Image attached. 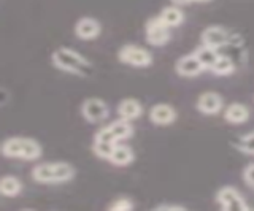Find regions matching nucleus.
I'll list each match as a JSON object with an SVG mask.
<instances>
[{"label": "nucleus", "mask_w": 254, "mask_h": 211, "mask_svg": "<svg viewBox=\"0 0 254 211\" xmlns=\"http://www.w3.org/2000/svg\"><path fill=\"white\" fill-rule=\"evenodd\" d=\"M51 62L56 68L62 70V72L81 78L89 75V70L92 68V64L89 60L70 48H58L53 53Z\"/></svg>", "instance_id": "obj_1"}, {"label": "nucleus", "mask_w": 254, "mask_h": 211, "mask_svg": "<svg viewBox=\"0 0 254 211\" xmlns=\"http://www.w3.org/2000/svg\"><path fill=\"white\" fill-rule=\"evenodd\" d=\"M118 59L121 64L137 68H148L153 65V54L138 45H124L118 51Z\"/></svg>", "instance_id": "obj_2"}, {"label": "nucleus", "mask_w": 254, "mask_h": 211, "mask_svg": "<svg viewBox=\"0 0 254 211\" xmlns=\"http://www.w3.org/2000/svg\"><path fill=\"white\" fill-rule=\"evenodd\" d=\"M145 37H146V43L149 46H165L172 40V32L170 27L165 24L161 16H154L146 21L145 24Z\"/></svg>", "instance_id": "obj_3"}, {"label": "nucleus", "mask_w": 254, "mask_h": 211, "mask_svg": "<svg viewBox=\"0 0 254 211\" xmlns=\"http://www.w3.org/2000/svg\"><path fill=\"white\" fill-rule=\"evenodd\" d=\"M79 111H81L83 118L91 124H100L103 121H107L110 116L108 105L102 99H97V97L86 99L81 104Z\"/></svg>", "instance_id": "obj_4"}, {"label": "nucleus", "mask_w": 254, "mask_h": 211, "mask_svg": "<svg viewBox=\"0 0 254 211\" xmlns=\"http://www.w3.org/2000/svg\"><path fill=\"white\" fill-rule=\"evenodd\" d=\"M216 202L218 205L226 210V211H246L250 210L248 203L245 202V199L240 195L237 189L230 186L221 187V189L216 192Z\"/></svg>", "instance_id": "obj_5"}, {"label": "nucleus", "mask_w": 254, "mask_h": 211, "mask_svg": "<svg viewBox=\"0 0 254 211\" xmlns=\"http://www.w3.org/2000/svg\"><path fill=\"white\" fill-rule=\"evenodd\" d=\"M200 42H202V45L210 46V48L219 50L222 46L230 45V42H232V35L221 26H210L202 32Z\"/></svg>", "instance_id": "obj_6"}, {"label": "nucleus", "mask_w": 254, "mask_h": 211, "mask_svg": "<svg viewBox=\"0 0 254 211\" xmlns=\"http://www.w3.org/2000/svg\"><path fill=\"white\" fill-rule=\"evenodd\" d=\"M175 72L183 78H195L198 75H202L205 72V68L194 56V53H190L178 59V62L175 64Z\"/></svg>", "instance_id": "obj_7"}, {"label": "nucleus", "mask_w": 254, "mask_h": 211, "mask_svg": "<svg viewBox=\"0 0 254 211\" xmlns=\"http://www.w3.org/2000/svg\"><path fill=\"white\" fill-rule=\"evenodd\" d=\"M177 119V111L175 108L169 104H156L154 106H151L149 110V121L154 124V126H172Z\"/></svg>", "instance_id": "obj_8"}, {"label": "nucleus", "mask_w": 254, "mask_h": 211, "mask_svg": "<svg viewBox=\"0 0 254 211\" xmlns=\"http://www.w3.org/2000/svg\"><path fill=\"white\" fill-rule=\"evenodd\" d=\"M102 32L100 22L95 18H89L84 16L81 19L76 21L75 24V35L79 38V40H95Z\"/></svg>", "instance_id": "obj_9"}, {"label": "nucleus", "mask_w": 254, "mask_h": 211, "mask_svg": "<svg viewBox=\"0 0 254 211\" xmlns=\"http://www.w3.org/2000/svg\"><path fill=\"white\" fill-rule=\"evenodd\" d=\"M222 106H224V102H222V97L216 92H203L200 97L197 100V110L202 114L206 116H213L218 114Z\"/></svg>", "instance_id": "obj_10"}, {"label": "nucleus", "mask_w": 254, "mask_h": 211, "mask_svg": "<svg viewBox=\"0 0 254 211\" xmlns=\"http://www.w3.org/2000/svg\"><path fill=\"white\" fill-rule=\"evenodd\" d=\"M116 111H118L119 118L127 119V121H135L143 114V105L137 99L129 97V99H124L119 102Z\"/></svg>", "instance_id": "obj_11"}, {"label": "nucleus", "mask_w": 254, "mask_h": 211, "mask_svg": "<svg viewBox=\"0 0 254 211\" xmlns=\"http://www.w3.org/2000/svg\"><path fill=\"white\" fill-rule=\"evenodd\" d=\"M133 159H135V153L132 148L124 143H118L108 162L116 167H127L133 162Z\"/></svg>", "instance_id": "obj_12"}, {"label": "nucleus", "mask_w": 254, "mask_h": 211, "mask_svg": "<svg viewBox=\"0 0 254 211\" xmlns=\"http://www.w3.org/2000/svg\"><path fill=\"white\" fill-rule=\"evenodd\" d=\"M224 119L230 124H243L250 119V110L243 104H230L224 110Z\"/></svg>", "instance_id": "obj_13"}, {"label": "nucleus", "mask_w": 254, "mask_h": 211, "mask_svg": "<svg viewBox=\"0 0 254 211\" xmlns=\"http://www.w3.org/2000/svg\"><path fill=\"white\" fill-rule=\"evenodd\" d=\"M53 170H54V184L61 183H68L75 178L76 170L75 167L68 162H53Z\"/></svg>", "instance_id": "obj_14"}, {"label": "nucleus", "mask_w": 254, "mask_h": 211, "mask_svg": "<svg viewBox=\"0 0 254 211\" xmlns=\"http://www.w3.org/2000/svg\"><path fill=\"white\" fill-rule=\"evenodd\" d=\"M108 127H110L111 132H113V135L118 140V143L124 142V140H129L133 135V126H132V122L127 121V119H123V118H119V119H116L113 122H110Z\"/></svg>", "instance_id": "obj_15"}, {"label": "nucleus", "mask_w": 254, "mask_h": 211, "mask_svg": "<svg viewBox=\"0 0 254 211\" xmlns=\"http://www.w3.org/2000/svg\"><path fill=\"white\" fill-rule=\"evenodd\" d=\"M24 140H26V137L6 138L2 145V154L10 159H21L24 151Z\"/></svg>", "instance_id": "obj_16"}, {"label": "nucleus", "mask_w": 254, "mask_h": 211, "mask_svg": "<svg viewBox=\"0 0 254 211\" xmlns=\"http://www.w3.org/2000/svg\"><path fill=\"white\" fill-rule=\"evenodd\" d=\"M159 16L162 18V21L170 29L180 27L183 22H185V13H183V10L180 8V6H177V5L165 6V8H162V11L159 13Z\"/></svg>", "instance_id": "obj_17"}, {"label": "nucleus", "mask_w": 254, "mask_h": 211, "mask_svg": "<svg viewBox=\"0 0 254 211\" xmlns=\"http://www.w3.org/2000/svg\"><path fill=\"white\" fill-rule=\"evenodd\" d=\"M32 178L35 183L40 184H54V170H53V162H42L32 168Z\"/></svg>", "instance_id": "obj_18"}, {"label": "nucleus", "mask_w": 254, "mask_h": 211, "mask_svg": "<svg viewBox=\"0 0 254 211\" xmlns=\"http://www.w3.org/2000/svg\"><path fill=\"white\" fill-rule=\"evenodd\" d=\"M192 53H194V56L198 59V62H200V64L203 65L205 70H210L213 67L214 62H216L218 56H219L218 50L210 48V46H206V45L197 46V48Z\"/></svg>", "instance_id": "obj_19"}, {"label": "nucleus", "mask_w": 254, "mask_h": 211, "mask_svg": "<svg viewBox=\"0 0 254 211\" xmlns=\"http://www.w3.org/2000/svg\"><path fill=\"white\" fill-rule=\"evenodd\" d=\"M0 192L5 197H18L22 192V183L19 181V178L13 175H5L0 179Z\"/></svg>", "instance_id": "obj_20"}, {"label": "nucleus", "mask_w": 254, "mask_h": 211, "mask_svg": "<svg viewBox=\"0 0 254 211\" xmlns=\"http://www.w3.org/2000/svg\"><path fill=\"white\" fill-rule=\"evenodd\" d=\"M234 70H235L234 60L229 56H222V54H219L216 62H214L213 67L210 68V72L216 76H227V75H232Z\"/></svg>", "instance_id": "obj_21"}, {"label": "nucleus", "mask_w": 254, "mask_h": 211, "mask_svg": "<svg viewBox=\"0 0 254 211\" xmlns=\"http://www.w3.org/2000/svg\"><path fill=\"white\" fill-rule=\"evenodd\" d=\"M43 150H42V145H40L37 140L34 138H29L26 137L24 140V151H22V160H37L42 158Z\"/></svg>", "instance_id": "obj_22"}, {"label": "nucleus", "mask_w": 254, "mask_h": 211, "mask_svg": "<svg viewBox=\"0 0 254 211\" xmlns=\"http://www.w3.org/2000/svg\"><path fill=\"white\" fill-rule=\"evenodd\" d=\"M116 145H118V143L97 142V140H94V143H92V153H94L95 156H97L99 159L110 160V158H111V154H113Z\"/></svg>", "instance_id": "obj_23"}, {"label": "nucleus", "mask_w": 254, "mask_h": 211, "mask_svg": "<svg viewBox=\"0 0 254 211\" xmlns=\"http://www.w3.org/2000/svg\"><path fill=\"white\" fill-rule=\"evenodd\" d=\"M132 210H133V203L130 202V199L126 197H119L108 205V211H132Z\"/></svg>", "instance_id": "obj_24"}, {"label": "nucleus", "mask_w": 254, "mask_h": 211, "mask_svg": "<svg viewBox=\"0 0 254 211\" xmlns=\"http://www.w3.org/2000/svg\"><path fill=\"white\" fill-rule=\"evenodd\" d=\"M238 150L246 153V154H254V132L253 134H246L240 138Z\"/></svg>", "instance_id": "obj_25"}, {"label": "nucleus", "mask_w": 254, "mask_h": 211, "mask_svg": "<svg viewBox=\"0 0 254 211\" xmlns=\"http://www.w3.org/2000/svg\"><path fill=\"white\" fill-rule=\"evenodd\" d=\"M94 140H97V142H108V143H118V140L115 138L113 132L110 130L108 126H103L102 129H99L95 132L94 135Z\"/></svg>", "instance_id": "obj_26"}, {"label": "nucleus", "mask_w": 254, "mask_h": 211, "mask_svg": "<svg viewBox=\"0 0 254 211\" xmlns=\"http://www.w3.org/2000/svg\"><path fill=\"white\" fill-rule=\"evenodd\" d=\"M243 179L245 183L251 186L254 189V163H250V165H246L245 170H243Z\"/></svg>", "instance_id": "obj_27"}, {"label": "nucleus", "mask_w": 254, "mask_h": 211, "mask_svg": "<svg viewBox=\"0 0 254 211\" xmlns=\"http://www.w3.org/2000/svg\"><path fill=\"white\" fill-rule=\"evenodd\" d=\"M154 210H175V211H185L186 208L181 207V205H167V203H164V205H159L156 207Z\"/></svg>", "instance_id": "obj_28"}, {"label": "nucleus", "mask_w": 254, "mask_h": 211, "mask_svg": "<svg viewBox=\"0 0 254 211\" xmlns=\"http://www.w3.org/2000/svg\"><path fill=\"white\" fill-rule=\"evenodd\" d=\"M170 2H172L173 5H177V6H183V5L192 3V0H170Z\"/></svg>", "instance_id": "obj_29"}, {"label": "nucleus", "mask_w": 254, "mask_h": 211, "mask_svg": "<svg viewBox=\"0 0 254 211\" xmlns=\"http://www.w3.org/2000/svg\"><path fill=\"white\" fill-rule=\"evenodd\" d=\"M192 2H195V3H208V2H211V0H192Z\"/></svg>", "instance_id": "obj_30"}]
</instances>
